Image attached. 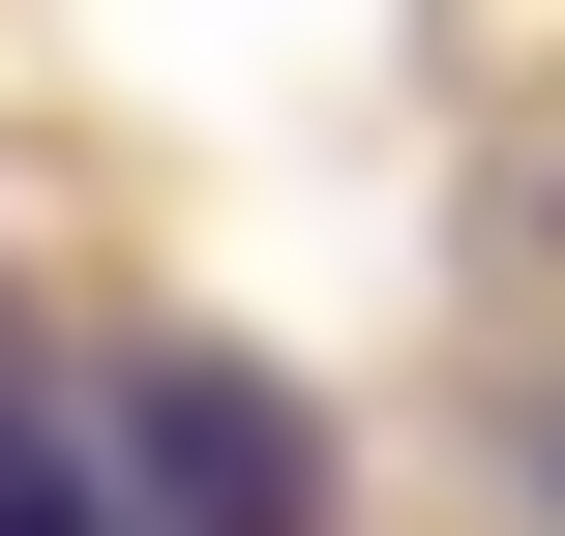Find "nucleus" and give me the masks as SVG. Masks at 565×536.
<instances>
[{
    "label": "nucleus",
    "mask_w": 565,
    "mask_h": 536,
    "mask_svg": "<svg viewBox=\"0 0 565 536\" xmlns=\"http://www.w3.org/2000/svg\"><path fill=\"white\" fill-rule=\"evenodd\" d=\"M119 477L179 536H328V418H298L268 358H149V388H119Z\"/></svg>",
    "instance_id": "nucleus-1"
}]
</instances>
